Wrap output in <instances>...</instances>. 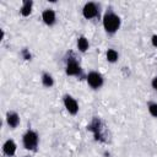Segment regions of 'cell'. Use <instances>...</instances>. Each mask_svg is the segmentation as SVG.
Returning a JSON list of instances; mask_svg holds the SVG:
<instances>
[{"instance_id": "30bf717a", "label": "cell", "mask_w": 157, "mask_h": 157, "mask_svg": "<svg viewBox=\"0 0 157 157\" xmlns=\"http://www.w3.org/2000/svg\"><path fill=\"white\" fill-rule=\"evenodd\" d=\"M32 10H33V1L32 0H25L20 7V13L23 17H28L32 13Z\"/></svg>"}, {"instance_id": "7a4b0ae2", "label": "cell", "mask_w": 157, "mask_h": 157, "mask_svg": "<svg viewBox=\"0 0 157 157\" xmlns=\"http://www.w3.org/2000/svg\"><path fill=\"white\" fill-rule=\"evenodd\" d=\"M39 144V136L37 131L28 129L23 135H22V145L26 150L28 151H36Z\"/></svg>"}, {"instance_id": "ac0fdd59", "label": "cell", "mask_w": 157, "mask_h": 157, "mask_svg": "<svg viewBox=\"0 0 157 157\" xmlns=\"http://www.w3.org/2000/svg\"><path fill=\"white\" fill-rule=\"evenodd\" d=\"M25 157H28V156H25Z\"/></svg>"}, {"instance_id": "e0dca14e", "label": "cell", "mask_w": 157, "mask_h": 157, "mask_svg": "<svg viewBox=\"0 0 157 157\" xmlns=\"http://www.w3.org/2000/svg\"><path fill=\"white\" fill-rule=\"evenodd\" d=\"M22 54L25 55V59H26V60H28V59H31V54H29V53H28L27 50H23V52H22Z\"/></svg>"}, {"instance_id": "ba28073f", "label": "cell", "mask_w": 157, "mask_h": 157, "mask_svg": "<svg viewBox=\"0 0 157 157\" xmlns=\"http://www.w3.org/2000/svg\"><path fill=\"white\" fill-rule=\"evenodd\" d=\"M5 119H6V124H7L9 128H11V129H16V128L20 125V123H21V118H20V115L17 114V112H15V110H9V112L6 113Z\"/></svg>"}, {"instance_id": "8fae6325", "label": "cell", "mask_w": 157, "mask_h": 157, "mask_svg": "<svg viewBox=\"0 0 157 157\" xmlns=\"http://www.w3.org/2000/svg\"><path fill=\"white\" fill-rule=\"evenodd\" d=\"M76 45H77V49H78L81 53H85V52H87L88 48H90V42H88L87 37L80 36V37H77Z\"/></svg>"}, {"instance_id": "3957f363", "label": "cell", "mask_w": 157, "mask_h": 157, "mask_svg": "<svg viewBox=\"0 0 157 157\" xmlns=\"http://www.w3.org/2000/svg\"><path fill=\"white\" fill-rule=\"evenodd\" d=\"M86 82L92 90H99L104 85V77L98 71H90L86 76Z\"/></svg>"}, {"instance_id": "9c48e42d", "label": "cell", "mask_w": 157, "mask_h": 157, "mask_svg": "<svg viewBox=\"0 0 157 157\" xmlns=\"http://www.w3.org/2000/svg\"><path fill=\"white\" fill-rule=\"evenodd\" d=\"M16 151H17V145H16V142H15L12 139H7V140L2 144V153H4L5 156L12 157V156H15Z\"/></svg>"}, {"instance_id": "277c9868", "label": "cell", "mask_w": 157, "mask_h": 157, "mask_svg": "<svg viewBox=\"0 0 157 157\" xmlns=\"http://www.w3.org/2000/svg\"><path fill=\"white\" fill-rule=\"evenodd\" d=\"M98 15H99V6L96 2L88 1V2H86L83 5V7H82V16L86 20L96 18Z\"/></svg>"}, {"instance_id": "6da1fadb", "label": "cell", "mask_w": 157, "mask_h": 157, "mask_svg": "<svg viewBox=\"0 0 157 157\" xmlns=\"http://www.w3.org/2000/svg\"><path fill=\"white\" fill-rule=\"evenodd\" d=\"M102 25L104 31L108 34H114L118 32V29L121 26V18L118 13H115L113 10H107L102 18Z\"/></svg>"}, {"instance_id": "8992f818", "label": "cell", "mask_w": 157, "mask_h": 157, "mask_svg": "<svg viewBox=\"0 0 157 157\" xmlns=\"http://www.w3.org/2000/svg\"><path fill=\"white\" fill-rule=\"evenodd\" d=\"M63 103H64V107L66 109V112L71 115H76L78 113V103L76 101V98H74L70 94H65L63 97Z\"/></svg>"}, {"instance_id": "52a82bcc", "label": "cell", "mask_w": 157, "mask_h": 157, "mask_svg": "<svg viewBox=\"0 0 157 157\" xmlns=\"http://www.w3.org/2000/svg\"><path fill=\"white\" fill-rule=\"evenodd\" d=\"M42 21L47 26H54L56 23V13L53 9H44L42 11Z\"/></svg>"}, {"instance_id": "2e32d148", "label": "cell", "mask_w": 157, "mask_h": 157, "mask_svg": "<svg viewBox=\"0 0 157 157\" xmlns=\"http://www.w3.org/2000/svg\"><path fill=\"white\" fill-rule=\"evenodd\" d=\"M151 44L157 48V34H153V36L151 37Z\"/></svg>"}, {"instance_id": "5bb4252c", "label": "cell", "mask_w": 157, "mask_h": 157, "mask_svg": "<svg viewBox=\"0 0 157 157\" xmlns=\"http://www.w3.org/2000/svg\"><path fill=\"white\" fill-rule=\"evenodd\" d=\"M147 109H148V113L153 118H157V102H148L147 103Z\"/></svg>"}, {"instance_id": "7c38bea8", "label": "cell", "mask_w": 157, "mask_h": 157, "mask_svg": "<svg viewBox=\"0 0 157 157\" xmlns=\"http://www.w3.org/2000/svg\"><path fill=\"white\" fill-rule=\"evenodd\" d=\"M40 82L44 87L47 88H50L54 86V77L49 74V72H43L42 76H40Z\"/></svg>"}, {"instance_id": "5b68a950", "label": "cell", "mask_w": 157, "mask_h": 157, "mask_svg": "<svg viewBox=\"0 0 157 157\" xmlns=\"http://www.w3.org/2000/svg\"><path fill=\"white\" fill-rule=\"evenodd\" d=\"M65 74L67 76H80L82 74V69L78 61L75 58H69L65 66Z\"/></svg>"}, {"instance_id": "4fadbf2b", "label": "cell", "mask_w": 157, "mask_h": 157, "mask_svg": "<svg viewBox=\"0 0 157 157\" xmlns=\"http://www.w3.org/2000/svg\"><path fill=\"white\" fill-rule=\"evenodd\" d=\"M105 59H107V61H108V63L114 64V63H117V61H118V59H119V53H118L115 49L109 48V49L105 52Z\"/></svg>"}, {"instance_id": "9a60e30c", "label": "cell", "mask_w": 157, "mask_h": 157, "mask_svg": "<svg viewBox=\"0 0 157 157\" xmlns=\"http://www.w3.org/2000/svg\"><path fill=\"white\" fill-rule=\"evenodd\" d=\"M151 86H152V88L157 92V76H155V77L151 80Z\"/></svg>"}]
</instances>
